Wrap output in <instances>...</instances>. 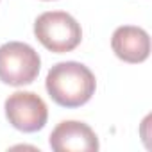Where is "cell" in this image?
Masks as SVG:
<instances>
[{
	"mask_svg": "<svg viewBox=\"0 0 152 152\" xmlns=\"http://www.w3.org/2000/svg\"><path fill=\"white\" fill-rule=\"evenodd\" d=\"M50 147L56 152H93L99 150V138L93 129L77 120H64L50 134Z\"/></svg>",
	"mask_w": 152,
	"mask_h": 152,
	"instance_id": "obj_5",
	"label": "cell"
},
{
	"mask_svg": "<svg viewBox=\"0 0 152 152\" xmlns=\"http://www.w3.org/2000/svg\"><path fill=\"white\" fill-rule=\"evenodd\" d=\"M113 52L125 63H143L150 54V38L147 31L134 25H122L111 38Z\"/></svg>",
	"mask_w": 152,
	"mask_h": 152,
	"instance_id": "obj_6",
	"label": "cell"
},
{
	"mask_svg": "<svg viewBox=\"0 0 152 152\" xmlns=\"http://www.w3.org/2000/svg\"><path fill=\"white\" fill-rule=\"evenodd\" d=\"M6 116L15 129L22 132H36L45 127L48 109L39 95L32 91H16L6 100Z\"/></svg>",
	"mask_w": 152,
	"mask_h": 152,
	"instance_id": "obj_4",
	"label": "cell"
},
{
	"mask_svg": "<svg viewBox=\"0 0 152 152\" xmlns=\"http://www.w3.org/2000/svg\"><path fill=\"white\" fill-rule=\"evenodd\" d=\"M39 54L27 43L9 41L0 47V81L9 86L31 84L39 73Z\"/></svg>",
	"mask_w": 152,
	"mask_h": 152,
	"instance_id": "obj_3",
	"label": "cell"
},
{
	"mask_svg": "<svg viewBox=\"0 0 152 152\" xmlns=\"http://www.w3.org/2000/svg\"><path fill=\"white\" fill-rule=\"evenodd\" d=\"M45 86L56 104L63 107H79L93 97L97 81L93 72L83 63L63 61L48 70Z\"/></svg>",
	"mask_w": 152,
	"mask_h": 152,
	"instance_id": "obj_1",
	"label": "cell"
},
{
	"mask_svg": "<svg viewBox=\"0 0 152 152\" xmlns=\"http://www.w3.org/2000/svg\"><path fill=\"white\" fill-rule=\"evenodd\" d=\"M34 34L38 41L50 52H70L83 39L81 25L64 11H47L34 22Z\"/></svg>",
	"mask_w": 152,
	"mask_h": 152,
	"instance_id": "obj_2",
	"label": "cell"
}]
</instances>
